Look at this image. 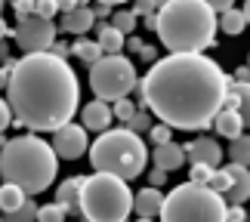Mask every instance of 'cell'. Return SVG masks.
Returning a JSON list of instances; mask_svg holds the SVG:
<instances>
[{
	"mask_svg": "<svg viewBox=\"0 0 250 222\" xmlns=\"http://www.w3.org/2000/svg\"><path fill=\"white\" fill-rule=\"evenodd\" d=\"M229 173V191H226V204H247L250 201V170L247 167H238V163H229L226 167Z\"/></svg>",
	"mask_w": 250,
	"mask_h": 222,
	"instance_id": "11",
	"label": "cell"
},
{
	"mask_svg": "<svg viewBox=\"0 0 250 222\" xmlns=\"http://www.w3.org/2000/svg\"><path fill=\"white\" fill-rule=\"evenodd\" d=\"M93 16H99V19H105V16H111V6H105V3H96V9H93Z\"/></svg>",
	"mask_w": 250,
	"mask_h": 222,
	"instance_id": "41",
	"label": "cell"
},
{
	"mask_svg": "<svg viewBox=\"0 0 250 222\" xmlns=\"http://www.w3.org/2000/svg\"><path fill=\"white\" fill-rule=\"evenodd\" d=\"M229 161L238 163V167H247L250 170V136H238L232 139V145H229Z\"/></svg>",
	"mask_w": 250,
	"mask_h": 222,
	"instance_id": "23",
	"label": "cell"
},
{
	"mask_svg": "<svg viewBox=\"0 0 250 222\" xmlns=\"http://www.w3.org/2000/svg\"><path fill=\"white\" fill-rule=\"evenodd\" d=\"M81 222H86V219H81Z\"/></svg>",
	"mask_w": 250,
	"mask_h": 222,
	"instance_id": "51",
	"label": "cell"
},
{
	"mask_svg": "<svg viewBox=\"0 0 250 222\" xmlns=\"http://www.w3.org/2000/svg\"><path fill=\"white\" fill-rule=\"evenodd\" d=\"M111 121H114V114H111V105L108 102L93 99L90 105H83V130L105 133V130H111Z\"/></svg>",
	"mask_w": 250,
	"mask_h": 222,
	"instance_id": "14",
	"label": "cell"
},
{
	"mask_svg": "<svg viewBox=\"0 0 250 222\" xmlns=\"http://www.w3.org/2000/svg\"><path fill=\"white\" fill-rule=\"evenodd\" d=\"M207 188L216 191V195H226V191H229V173H226V170H213V176H210Z\"/></svg>",
	"mask_w": 250,
	"mask_h": 222,
	"instance_id": "30",
	"label": "cell"
},
{
	"mask_svg": "<svg viewBox=\"0 0 250 222\" xmlns=\"http://www.w3.org/2000/svg\"><path fill=\"white\" fill-rule=\"evenodd\" d=\"M148 142L151 145H164V142H173V130L167 127V123H158V127H148Z\"/></svg>",
	"mask_w": 250,
	"mask_h": 222,
	"instance_id": "29",
	"label": "cell"
},
{
	"mask_svg": "<svg viewBox=\"0 0 250 222\" xmlns=\"http://www.w3.org/2000/svg\"><path fill=\"white\" fill-rule=\"evenodd\" d=\"M111 114H114V118H118V121L124 123V127H127V123H130V118L136 114V105L130 102V96H127V99H118V102L111 105Z\"/></svg>",
	"mask_w": 250,
	"mask_h": 222,
	"instance_id": "27",
	"label": "cell"
},
{
	"mask_svg": "<svg viewBox=\"0 0 250 222\" xmlns=\"http://www.w3.org/2000/svg\"><path fill=\"white\" fill-rule=\"evenodd\" d=\"M74 56H78L83 65H96L102 59V50H99L96 40H78V43H74Z\"/></svg>",
	"mask_w": 250,
	"mask_h": 222,
	"instance_id": "24",
	"label": "cell"
},
{
	"mask_svg": "<svg viewBox=\"0 0 250 222\" xmlns=\"http://www.w3.org/2000/svg\"><path fill=\"white\" fill-rule=\"evenodd\" d=\"M229 74L204 53H170L155 59L139 81L142 105L170 130L213 127L229 93Z\"/></svg>",
	"mask_w": 250,
	"mask_h": 222,
	"instance_id": "1",
	"label": "cell"
},
{
	"mask_svg": "<svg viewBox=\"0 0 250 222\" xmlns=\"http://www.w3.org/2000/svg\"><path fill=\"white\" fill-rule=\"evenodd\" d=\"M161 207H164V191L161 188H142L136 198H133V213H139V219H151L161 216Z\"/></svg>",
	"mask_w": 250,
	"mask_h": 222,
	"instance_id": "15",
	"label": "cell"
},
{
	"mask_svg": "<svg viewBox=\"0 0 250 222\" xmlns=\"http://www.w3.org/2000/svg\"><path fill=\"white\" fill-rule=\"evenodd\" d=\"M151 127V121H148V111H136L130 118V123H127V130H133V133H146Z\"/></svg>",
	"mask_w": 250,
	"mask_h": 222,
	"instance_id": "33",
	"label": "cell"
},
{
	"mask_svg": "<svg viewBox=\"0 0 250 222\" xmlns=\"http://www.w3.org/2000/svg\"><path fill=\"white\" fill-rule=\"evenodd\" d=\"M56 173H59V158L53 145L46 139H37L34 133L6 139L0 148V176L9 185L22 188L28 198L50 188Z\"/></svg>",
	"mask_w": 250,
	"mask_h": 222,
	"instance_id": "3",
	"label": "cell"
},
{
	"mask_svg": "<svg viewBox=\"0 0 250 222\" xmlns=\"http://www.w3.org/2000/svg\"><path fill=\"white\" fill-rule=\"evenodd\" d=\"M3 3H6V0H0V9H3Z\"/></svg>",
	"mask_w": 250,
	"mask_h": 222,
	"instance_id": "49",
	"label": "cell"
},
{
	"mask_svg": "<svg viewBox=\"0 0 250 222\" xmlns=\"http://www.w3.org/2000/svg\"><path fill=\"white\" fill-rule=\"evenodd\" d=\"M65 210L59 204H46V207H37V222H65Z\"/></svg>",
	"mask_w": 250,
	"mask_h": 222,
	"instance_id": "28",
	"label": "cell"
},
{
	"mask_svg": "<svg viewBox=\"0 0 250 222\" xmlns=\"http://www.w3.org/2000/svg\"><path fill=\"white\" fill-rule=\"evenodd\" d=\"M96 3H105V6H118V3H127V0H96Z\"/></svg>",
	"mask_w": 250,
	"mask_h": 222,
	"instance_id": "44",
	"label": "cell"
},
{
	"mask_svg": "<svg viewBox=\"0 0 250 222\" xmlns=\"http://www.w3.org/2000/svg\"><path fill=\"white\" fill-rule=\"evenodd\" d=\"M13 6H16V19H19V16H31V13H34V0H16Z\"/></svg>",
	"mask_w": 250,
	"mask_h": 222,
	"instance_id": "37",
	"label": "cell"
},
{
	"mask_svg": "<svg viewBox=\"0 0 250 222\" xmlns=\"http://www.w3.org/2000/svg\"><path fill=\"white\" fill-rule=\"evenodd\" d=\"M86 148H90V139H86V130L81 123L71 121L53 133V151L59 161H78L81 154H86Z\"/></svg>",
	"mask_w": 250,
	"mask_h": 222,
	"instance_id": "10",
	"label": "cell"
},
{
	"mask_svg": "<svg viewBox=\"0 0 250 222\" xmlns=\"http://www.w3.org/2000/svg\"><path fill=\"white\" fill-rule=\"evenodd\" d=\"M210 176H213V170H210L207 163H191V179L188 182H195V185H207Z\"/></svg>",
	"mask_w": 250,
	"mask_h": 222,
	"instance_id": "31",
	"label": "cell"
},
{
	"mask_svg": "<svg viewBox=\"0 0 250 222\" xmlns=\"http://www.w3.org/2000/svg\"><path fill=\"white\" fill-rule=\"evenodd\" d=\"M226 198L210 191L207 185L182 182L164 195L161 222H226Z\"/></svg>",
	"mask_w": 250,
	"mask_h": 222,
	"instance_id": "7",
	"label": "cell"
},
{
	"mask_svg": "<svg viewBox=\"0 0 250 222\" xmlns=\"http://www.w3.org/2000/svg\"><path fill=\"white\" fill-rule=\"evenodd\" d=\"M151 161H155V170L176 173L182 163H186V151H182V145H176V142H164V145H158V148H155Z\"/></svg>",
	"mask_w": 250,
	"mask_h": 222,
	"instance_id": "16",
	"label": "cell"
},
{
	"mask_svg": "<svg viewBox=\"0 0 250 222\" xmlns=\"http://www.w3.org/2000/svg\"><path fill=\"white\" fill-rule=\"evenodd\" d=\"M16 43L28 53H50L53 50V43H56V25H53V19H43V16H19L16 19Z\"/></svg>",
	"mask_w": 250,
	"mask_h": 222,
	"instance_id": "9",
	"label": "cell"
},
{
	"mask_svg": "<svg viewBox=\"0 0 250 222\" xmlns=\"http://www.w3.org/2000/svg\"><path fill=\"white\" fill-rule=\"evenodd\" d=\"M164 182H167V173H164V170H151V173H148V185H151V188H161Z\"/></svg>",
	"mask_w": 250,
	"mask_h": 222,
	"instance_id": "39",
	"label": "cell"
},
{
	"mask_svg": "<svg viewBox=\"0 0 250 222\" xmlns=\"http://www.w3.org/2000/svg\"><path fill=\"white\" fill-rule=\"evenodd\" d=\"M90 86L99 102H118L127 99L130 90L139 86L136 65L127 56H102L96 65H90Z\"/></svg>",
	"mask_w": 250,
	"mask_h": 222,
	"instance_id": "8",
	"label": "cell"
},
{
	"mask_svg": "<svg viewBox=\"0 0 250 222\" xmlns=\"http://www.w3.org/2000/svg\"><path fill=\"white\" fill-rule=\"evenodd\" d=\"M226 222H247L244 207H238V204H229V210H226Z\"/></svg>",
	"mask_w": 250,
	"mask_h": 222,
	"instance_id": "36",
	"label": "cell"
},
{
	"mask_svg": "<svg viewBox=\"0 0 250 222\" xmlns=\"http://www.w3.org/2000/svg\"><path fill=\"white\" fill-rule=\"evenodd\" d=\"M161 3H164V0H136V9H133V16H155L158 9H161Z\"/></svg>",
	"mask_w": 250,
	"mask_h": 222,
	"instance_id": "32",
	"label": "cell"
},
{
	"mask_svg": "<svg viewBox=\"0 0 250 222\" xmlns=\"http://www.w3.org/2000/svg\"><path fill=\"white\" fill-rule=\"evenodd\" d=\"M96 25V16L90 6H74L71 13H62V31L68 34H86Z\"/></svg>",
	"mask_w": 250,
	"mask_h": 222,
	"instance_id": "17",
	"label": "cell"
},
{
	"mask_svg": "<svg viewBox=\"0 0 250 222\" xmlns=\"http://www.w3.org/2000/svg\"><path fill=\"white\" fill-rule=\"evenodd\" d=\"M136 222H151V219H136Z\"/></svg>",
	"mask_w": 250,
	"mask_h": 222,
	"instance_id": "48",
	"label": "cell"
},
{
	"mask_svg": "<svg viewBox=\"0 0 250 222\" xmlns=\"http://www.w3.org/2000/svg\"><path fill=\"white\" fill-rule=\"evenodd\" d=\"M216 28H223L226 34H241L244 28H247V19H244V13L241 9H226V13H219L216 16Z\"/></svg>",
	"mask_w": 250,
	"mask_h": 222,
	"instance_id": "21",
	"label": "cell"
},
{
	"mask_svg": "<svg viewBox=\"0 0 250 222\" xmlns=\"http://www.w3.org/2000/svg\"><path fill=\"white\" fill-rule=\"evenodd\" d=\"M182 151H186V158L191 163H207L210 170H216V163L223 161V145H219L216 139H207V136L204 139H191Z\"/></svg>",
	"mask_w": 250,
	"mask_h": 222,
	"instance_id": "12",
	"label": "cell"
},
{
	"mask_svg": "<svg viewBox=\"0 0 250 222\" xmlns=\"http://www.w3.org/2000/svg\"><path fill=\"white\" fill-rule=\"evenodd\" d=\"M204 3L213 9V13H226V9H232V6H235V0H204Z\"/></svg>",
	"mask_w": 250,
	"mask_h": 222,
	"instance_id": "38",
	"label": "cell"
},
{
	"mask_svg": "<svg viewBox=\"0 0 250 222\" xmlns=\"http://www.w3.org/2000/svg\"><path fill=\"white\" fill-rule=\"evenodd\" d=\"M34 13L43 19H53L59 9H56V0H34Z\"/></svg>",
	"mask_w": 250,
	"mask_h": 222,
	"instance_id": "34",
	"label": "cell"
},
{
	"mask_svg": "<svg viewBox=\"0 0 250 222\" xmlns=\"http://www.w3.org/2000/svg\"><path fill=\"white\" fill-rule=\"evenodd\" d=\"M155 31L170 53H204L216 43V13L204 0H164Z\"/></svg>",
	"mask_w": 250,
	"mask_h": 222,
	"instance_id": "4",
	"label": "cell"
},
{
	"mask_svg": "<svg viewBox=\"0 0 250 222\" xmlns=\"http://www.w3.org/2000/svg\"><path fill=\"white\" fill-rule=\"evenodd\" d=\"M213 127H216V133L223 139H238L244 133V123H241V118H238L232 108H219V114L213 118Z\"/></svg>",
	"mask_w": 250,
	"mask_h": 222,
	"instance_id": "19",
	"label": "cell"
},
{
	"mask_svg": "<svg viewBox=\"0 0 250 222\" xmlns=\"http://www.w3.org/2000/svg\"><path fill=\"white\" fill-rule=\"evenodd\" d=\"M6 37V25H3V19H0V40Z\"/></svg>",
	"mask_w": 250,
	"mask_h": 222,
	"instance_id": "46",
	"label": "cell"
},
{
	"mask_svg": "<svg viewBox=\"0 0 250 222\" xmlns=\"http://www.w3.org/2000/svg\"><path fill=\"white\" fill-rule=\"evenodd\" d=\"M6 102L16 123L31 133H56L74 121L81 105L78 74L56 53H28L25 59L13 62Z\"/></svg>",
	"mask_w": 250,
	"mask_h": 222,
	"instance_id": "2",
	"label": "cell"
},
{
	"mask_svg": "<svg viewBox=\"0 0 250 222\" xmlns=\"http://www.w3.org/2000/svg\"><path fill=\"white\" fill-rule=\"evenodd\" d=\"M241 13H244V19H247V25H250V0H244V9H241Z\"/></svg>",
	"mask_w": 250,
	"mask_h": 222,
	"instance_id": "45",
	"label": "cell"
},
{
	"mask_svg": "<svg viewBox=\"0 0 250 222\" xmlns=\"http://www.w3.org/2000/svg\"><path fill=\"white\" fill-rule=\"evenodd\" d=\"M127 43H130V50H133V53H139V50H142V40H136V37H130Z\"/></svg>",
	"mask_w": 250,
	"mask_h": 222,
	"instance_id": "43",
	"label": "cell"
},
{
	"mask_svg": "<svg viewBox=\"0 0 250 222\" xmlns=\"http://www.w3.org/2000/svg\"><path fill=\"white\" fill-rule=\"evenodd\" d=\"M6 222H37V204L31 198H25V204L13 210V213H6Z\"/></svg>",
	"mask_w": 250,
	"mask_h": 222,
	"instance_id": "26",
	"label": "cell"
},
{
	"mask_svg": "<svg viewBox=\"0 0 250 222\" xmlns=\"http://www.w3.org/2000/svg\"><path fill=\"white\" fill-rule=\"evenodd\" d=\"M86 151H90V163L96 173H108V176H118L124 182L139 179L148 167L146 139L127 127L99 133V139H93V145Z\"/></svg>",
	"mask_w": 250,
	"mask_h": 222,
	"instance_id": "5",
	"label": "cell"
},
{
	"mask_svg": "<svg viewBox=\"0 0 250 222\" xmlns=\"http://www.w3.org/2000/svg\"><path fill=\"white\" fill-rule=\"evenodd\" d=\"M25 191L22 188H16V185H9V182H3V185H0V210H3V213H13V210H19L25 204Z\"/></svg>",
	"mask_w": 250,
	"mask_h": 222,
	"instance_id": "22",
	"label": "cell"
},
{
	"mask_svg": "<svg viewBox=\"0 0 250 222\" xmlns=\"http://www.w3.org/2000/svg\"><path fill=\"white\" fill-rule=\"evenodd\" d=\"M81 185H83V176H71L65 179L59 188H56V204H59L65 213H78V204H81Z\"/></svg>",
	"mask_w": 250,
	"mask_h": 222,
	"instance_id": "18",
	"label": "cell"
},
{
	"mask_svg": "<svg viewBox=\"0 0 250 222\" xmlns=\"http://www.w3.org/2000/svg\"><path fill=\"white\" fill-rule=\"evenodd\" d=\"M96 43H99V50H102V56H118L121 50H124V34L121 31H114L111 25H102L99 31H96Z\"/></svg>",
	"mask_w": 250,
	"mask_h": 222,
	"instance_id": "20",
	"label": "cell"
},
{
	"mask_svg": "<svg viewBox=\"0 0 250 222\" xmlns=\"http://www.w3.org/2000/svg\"><path fill=\"white\" fill-rule=\"evenodd\" d=\"M111 28L121 31L124 37L133 34V28H136V16H133V9H118V13H111Z\"/></svg>",
	"mask_w": 250,
	"mask_h": 222,
	"instance_id": "25",
	"label": "cell"
},
{
	"mask_svg": "<svg viewBox=\"0 0 250 222\" xmlns=\"http://www.w3.org/2000/svg\"><path fill=\"white\" fill-rule=\"evenodd\" d=\"M247 71H250V56H247Z\"/></svg>",
	"mask_w": 250,
	"mask_h": 222,
	"instance_id": "47",
	"label": "cell"
},
{
	"mask_svg": "<svg viewBox=\"0 0 250 222\" xmlns=\"http://www.w3.org/2000/svg\"><path fill=\"white\" fill-rule=\"evenodd\" d=\"M9 123H13V108H9L6 99H0V133H3Z\"/></svg>",
	"mask_w": 250,
	"mask_h": 222,
	"instance_id": "35",
	"label": "cell"
},
{
	"mask_svg": "<svg viewBox=\"0 0 250 222\" xmlns=\"http://www.w3.org/2000/svg\"><path fill=\"white\" fill-rule=\"evenodd\" d=\"M78 213H83L86 222H127L133 213V191L124 179L108 173L83 176Z\"/></svg>",
	"mask_w": 250,
	"mask_h": 222,
	"instance_id": "6",
	"label": "cell"
},
{
	"mask_svg": "<svg viewBox=\"0 0 250 222\" xmlns=\"http://www.w3.org/2000/svg\"><path fill=\"white\" fill-rule=\"evenodd\" d=\"M223 108H232L238 118H241L244 127H250V81H235V83H229V93H226Z\"/></svg>",
	"mask_w": 250,
	"mask_h": 222,
	"instance_id": "13",
	"label": "cell"
},
{
	"mask_svg": "<svg viewBox=\"0 0 250 222\" xmlns=\"http://www.w3.org/2000/svg\"><path fill=\"white\" fill-rule=\"evenodd\" d=\"M74 6H78V0H56V9H59V13H71Z\"/></svg>",
	"mask_w": 250,
	"mask_h": 222,
	"instance_id": "40",
	"label": "cell"
},
{
	"mask_svg": "<svg viewBox=\"0 0 250 222\" xmlns=\"http://www.w3.org/2000/svg\"><path fill=\"white\" fill-rule=\"evenodd\" d=\"M139 56H142V59H155V50H151V46H146V43H142V50H139Z\"/></svg>",
	"mask_w": 250,
	"mask_h": 222,
	"instance_id": "42",
	"label": "cell"
},
{
	"mask_svg": "<svg viewBox=\"0 0 250 222\" xmlns=\"http://www.w3.org/2000/svg\"><path fill=\"white\" fill-rule=\"evenodd\" d=\"M9 3H16V0H9Z\"/></svg>",
	"mask_w": 250,
	"mask_h": 222,
	"instance_id": "50",
	"label": "cell"
}]
</instances>
